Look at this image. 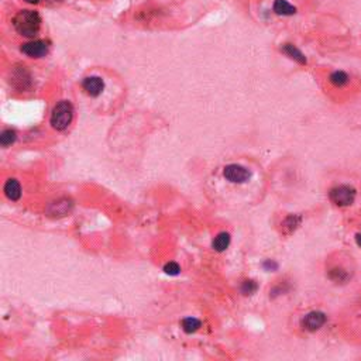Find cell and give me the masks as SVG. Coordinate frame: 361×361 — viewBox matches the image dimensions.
Here are the masks:
<instances>
[{
	"instance_id": "ac0fdd59",
	"label": "cell",
	"mask_w": 361,
	"mask_h": 361,
	"mask_svg": "<svg viewBox=\"0 0 361 361\" xmlns=\"http://www.w3.org/2000/svg\"><path fill=\"white\" fill-rule=\"evenodd\" d=\"M264 268H265V270H277V268H278V264L274 262V261L267 260L264 262Z\"/></svg>"
},
{
	"instance_id": "8992f818",
	"label": "cell",
	"mask_w": 361,
	"mask_h": 361,
	"mask_svg": "<svg viewBox=\"0 0 361 361\" xmlns=\"http://www.w3.org/2000/svg\"><path fill=\"white\" fill-rule=\"evenodd\" d=\"M21 52L29 55L31 58H41V57H44L48 52V44L45 41L41 40L30 41V42L23 44Z\"/></svg>"
},
{
	"instance_id": "d6986e66",
	"label": "cell",
	"mask_w": 361,
	"mask_h": 361,
	"mask_svg": "<svg viewBox=\"0 0 361 361\" xmlns=\"http://www.w3.org/2000/svg\"><path fill=\"white\" fill-rule=\"evenodd\" d=\"M356 243H357L359 247H361V233H357V234H356Z\"/></svg>"
},
{
	"instance_id": "3957f363",
	"label": "cell",
	"mask_w": 361,
	"mask_h": 361,
	"mask_svg": "<svg viewBox=\"0 0 361 361\" xmlns=\"http://www.w3.org/2000/svg\"><path fill=\"white\" fill-rule=\"evenodd\" d=\"M329 198L337 206H350L356 199V189L349 185H340L330 189Z\"/></svg>"
},
{
	"instance_id": "7c38bea8",
	"label": "cell",
	"mask_w": 361,
	"mask_h": 361,
	"mask_svg": "<svg viewBox=\"0 0 361 361\" xmlns=\"http://www.w3.org/2000/svg\"><path fill=\"white\" fill-rule=\"evenodd\" d=\"M201 321L196 319V318H185L182 321V329L185 333H195L201 327Z\"/></svg>"
},
{
	"instance_id": "5bb4252c",
	"label": "cell",
	"mask_w": 361,
	"mask_h": 361,
	"mask_svg": "<svg viewBox=\"0 0 361 361\" xmlns=\"http://www.w3.org/2000/svg\"><path fill=\"white\" fill-rule=\"evenodd\" d=\"M16 137H17V134L14 130H4L0 134V144L3 147H7L16 141Z\"/></svg>"
},
{
	"instance_id": "30bf717a",
	"label": "cell",
	"mask_w": 361,
	"mask_h": 361,
	"mask_svg": "<svg viewBox=\"0 0 361 361\" xmlns=\"http://www.w3.org/2000/svg\"><path fill=\"white\" fill-rule=\"evenodd\" d=\"M289 58H292V60H295V61H298L299 64H302V65H305L308 61H306V57L302 54L301 51L298 50L295 45H292V44H285L284 47L281 48Z\"/></svg>"
},
{
	"instance_id": "2e32d148",
	"label": "cell",
	"mask_w": 361,
	"mask_h": 361,
	"mask_svg": "<svg viewBox=\"0 0 361 361\" xmlns=\"http://www.w3.org/2000/svg\"><path fill=\"white\" fill-rule=\"evenodd\" d=\"M257 291V284L254 281H244L241 285V292L244 295H253L254 292Z\"/></svg>"
},
{
	"instance_id": "7a4b0ae2",
	"label": "cell",
	"mask_w": 361,
	"mask_h": 361,
	"mask_svg": "<svg viewBox=\"0 0 361 361\" xmlns=\"http://www.w3.org/2000/svg\"><path fill=\"white\" fill-rule=\"evenodd\" d=\"M73 117V108L68 101L60 102L51 113V126L55 130H65L72 121Z\"/></svg>"
},
{
	"instance_id": "9a60e30c",
	"label": "cell",
	"mask_w": 361,
	"mask_h": 361,
	"mask_svg": "<svg viewBox=\"0 0 361 361\" xmlns=\"http://www.w3.org/2000/svg\"><path fill=\"white\" fill-rule=\"evenodd\" d=\"M299 223H301V217L299 216H295V215H291V216H288L285 219V221H284V229H288L287 233H291L292 230H295L299 226Z\"/></svg>"
},
{
	"instance_id": "6da1fadb",
	"label": "cell",
	"mask_w": 361,
	"mask_h": 361,
	"mask_svg": "<svg viewBox=\"0 0 361 361\" xmlns=\"http://www.w3.org/2000/svg\"><path fill=\"white\" fill-rule=\"evenodd\" d=\"M16 31L24 37H34L38 34L41 26V17L37 11L21 10L13 19Z\"/></svg>"
},
{
	"instance_id": "277c9868",
	"label": "cell",
	"mask_w": 361,
	"mask_h": 361,
	"mask_svg": "<svg viewBox=\"0 0 361 361\" xmlns=\"http://www.w3.org/2000/svg\"><path fill=\"white\" fill-rule=\"evenodd\" d=\"M223 175L227 180H230L233 183H243L246 180H250L251 172L247 168H244L243 165L239 164H230L227 165L224 171H223Z\"/></svg>"
},
{
	"instance_id": "4fadbf2b",
	"label": "cell",
	"mask_w": 361,
	"mask_h": 361,
	"mask_svg": "<svg viewBox=\"0 0 361 361\" xmlns=\"http://www.w3.org/2000/svg\"><path fill=\"white\" fill-rule=\"evenodd\" d=\"M330 82L334 85V86L341 88V86H344V85L349 82V76H347V73L343 72V71H336V72H333L330 75Z\"/></svg>"
},
{
	"instance_id": "ffe728a7",
	"label": "cell",
	"mask_w": 361,
	"mask_h": 361,
	"mask_svg": "<svg viewBox=\"0 0 361 361\" xmlns=\"http://www.w3.org/2000/svg\"><path fill=\"white\" fill-rule=\"evenodd\" d=\"M27 3H38L40 0H26Z\"/></svg>"
},
{
	"instance_id": "9c48e42d",
	"label": "cell",
	"mask_w": 361,
	"mask_h": 361,
	"mask_svg": "<svg viewBox=\"0 0 361 361\" xmlns=\"http://www.w3.org/2000/svg\"><path fill=\"white\" fill-rule=\"evenodd\" d=\"M274 11L281 16H292L296 13V7L288 3L287 0H275L274 3Z\"/></svg>"
},
{
	"instance_id": "ba28073f",
	"label": "cell",
	"mask_w": 361,
	"mask_h": 361,
	"mask_svg": "<svg viewBox=\"0 0 361 361\" xmlns=\"http://www.w3.org/2000/svg\"><path fill=\"white\" fill-rule=\"evenodd\" d=\"M4 193L10 201H19L21 196V188L19 180H9L4 183Z\"/></svg>"
},
{
	"instance_id": "5b68a950",
	"label": "cell",
	"mask_w": 361,
	"mask_h": 361,
	"mask_svg": "<svg viewBox=\"0 0 361 361\" xmlns=\"http://www.w3.org/2000/svg\"><path fill=\"white\" fill-rule=\"evenodd\" d=\"M327 318L323 312H311L302 319V326L308 331H316L321 329L322 326L326 323Z\"/></svg>"
},
{
	"instance_id": "e0dca14e",
	"label": "cell",
	"mask_w": 361,
	"mask_h": 361,
	"mask_svg": "<svg viewBox=\"0 0 361 361\" xmlns=\"http://www.w3.org/2000/svg\"><path fill=\"white\" fill-rule=\"evenodd\" d=\"M164 271H165L168 275H178L180 272V267L177 264V262H168V264L164 267Z\"/></svg>"
},
{
	"instance_id": "52a82bcc",
	"label": "cell",
	"mask_w": 361,
	"mask_h": 361,
	"mask_svg": "<svg viewBox=\"0 0 361 361\" xmlns=\"http://www.w3.org/2000/svg\"><path fill=\"white\" fill-rule=\"evenodd\" d=\"M82 88L90 96H99L105 88V83L99 76H88L82 82Z\"/></svg>"
},
{
	"instance_id": "8fae6325",
	"label": "cell",
	"mask_w": 361,
	"mask_h": 361,
	"mask_svg": "<svg viewBox=\"0 0 361 361\" xmlns=\"http://www.w3.org/2000/svg\"><path fill=\"white\" fill-rule=\"evenodd\" d=\"M229 244H230V234L229 233H219L216 237H215V240H213V249L216 251H221L227 250V247H229Z\"/></svg>"
}]
</instances>
